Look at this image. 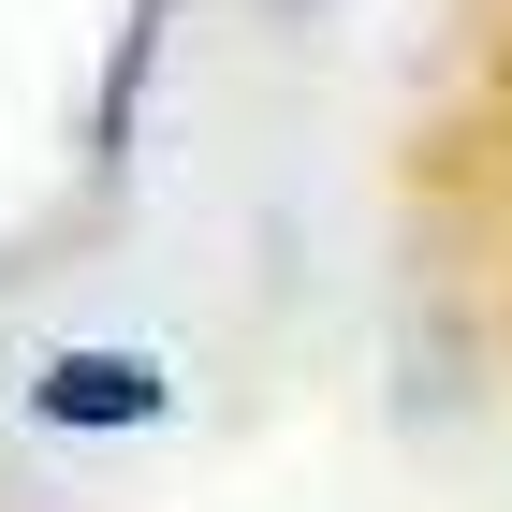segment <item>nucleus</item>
Here are the masks:
<instances>
[{
  "label": "nucleus",
  "mask_w": 512,
  "mask_h": 512,
  "mask_svg": "<svg viewBox=\"0 0 512 512\" xmlns=\"http://www.w3.org/2000/svg\"><path fill=\"white\" fill-rule=\"evenodd\" d=\"M30 425H74V439L161 425V366L147 352H44L30 366Z\"/></svg>",
  "instance_id": "f257e3e1"
}]
</instances>
